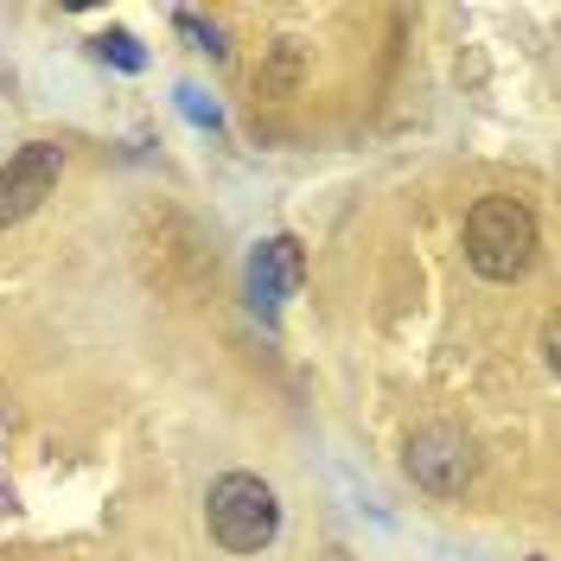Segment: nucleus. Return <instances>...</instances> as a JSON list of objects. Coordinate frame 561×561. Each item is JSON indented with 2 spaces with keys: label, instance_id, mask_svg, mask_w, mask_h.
Instances as JSON below:
<instances>
[{
  "label": "nucleus",
  "instance_id": "obj_5",
  "mask_svg": "<svg viewBox=\"0 0 561 561\" xmlns=\"http://www.w3.org/2000/svg\"><path fill=\"white\" fill-rule=\"evenodd\" d=\"M58 173H65V153H58L51 140L20 147V153L0 167V230L20 224V217H33V210L58 192Z\"/></svg>",
  "mask_w": 561,
  "mask_h": 561
},
{
  "label": "nucleus",
  "instance_id": "obj_2",
  "mask_svg": "<svg viewBox=\"0 0 561 561\" xmlns=\"http://www.w3.org/2000/svg\"><path fill=\"white\" fill-rule=\"evenodd\" d=\"M205 517H210L217 549H230V556H262L280 529V504L255 472H224V479L210 485Z\"/></svg>",
  "mask_w": 561,
  "mask_h": 561
},
{
  "label": "nucleus",
  "instance_id": "obj_1",
  "mask_svg": "<svg viewBox=\"0 0 561 561\" xmlns=\"http://www.w3.org/2000/svg\"><path fill=\"white\" fill-rule=\"evenodd\" d=\"M466 262L485 280H517L536 262V217L524 198H479L466 217Z\"/></svg>",
  "mask_w": 561,
  "mask_h": 561
},
{
  "label": "nucleus",
  "instance_id": "obj_8",
  "mask_svg": "<svg viewBox=\"0 0 561 561\" xmlns=\"http://www.w3.org/2000/svg\"><path fill=\"white\" fill-rule=\"evenodd\" d=\"M103 58H115L122 70H140V51H135V38H128V33H108L103 38Z\"/></svg>",
  "mask_w": 561,
  "mask_h": 561
},
{
  "label": "nucleus",
  "instance_id": "obj_4",
  "mask_svg": "<svg viewBox=\"0 0 561 561\" xmlns=\"http://www.w3.org/2000/svg\"><path fill=\"white\" fill-rule=\"evenodd\" d=\"M409 479L440 491V497H454V491H466L479 479V454H472V440L459 427H421L409 440Z\"/></svg>",
  "mask_w": 561,
  "mask_h": 561
},
{
  "label": "nucleus",
  "instance_id": "obj_3",
  "mask_svg": "<svg viewBox=\"0 0 561 561\" xmlns=\"http://www.w3.org/2000/svg\"><path fill=\"white\" fill-rule=\"evenodd\" d=\"M140 249H147L153 280L173 287V294H198V287L217 275V243H210L185 210H167V205L147 210V237H140Z\"/></svg>",
  "mask_w": 561,
  "mask_h": 561
},
{
  "label": "nucleus",
  "instance_id": "obj_6",
  "mask_svg": "<svg viewBox=\"0 0 561 561\" xmlns=\"http://www.w3.org/2000/svg\"><path fill=\"white\" fill-rule=\"evenodd\" d=\"M300 275H307V262H300V243H294V237L262 243V249H255V262H249V294H255V307H262V313H275L280 300L300 287Z\"/></svg>",
  "mask_w": 561,
  "mask_h": 561
},
{
  "label": "nucleus",
  "instance_id": "obj_7",
  "mask_svg": "<svg viewBox=\"0 0 561 561\" xmlns=\"http://www.w3.org/2000/svg\"><path fill=\"white\" fill-rule=\"evenodd\" d=\"M307 70H313L307 38H275V45H268V58L255 65V90H268V96H294V90L307 83Z\"/></svg>",
  "mask_w": 561,
  "mask_h": 561
},
{
  "label": "nucleus",
  "instance_id": "obj_9",
  "mask_svg": "<svg viewBox=\"0 0 561 561\" xmlns=\"http://www.w3.org/2000/svg\"><path fill=\"white\" fill-rule=\"evenodd\" d=\"M542 357H549V364H561V319L549 313V325H542Z\"/></svg>",
  "mask_w": 561,
  "mask_h": 561
}]
</instances>
